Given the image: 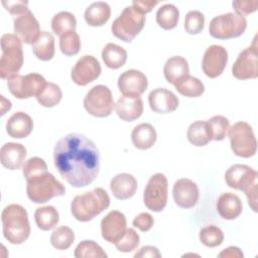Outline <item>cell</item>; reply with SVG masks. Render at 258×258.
<instances>
[{"label":"cell","instance_id":"cell-1","mask_svg":"<svg viewBox=\"0 0 258 258\" xmlns=\"http://www.w3.org/2000/svg\"><path fill=\"white\" fill-rule=\"evenodd\" d=\"M53 162L68 183L74 187H84L98 176L100 153L96 144L87 136L69 133L56 142Z\"/></svg>","mask_w":258,"mask_h":258},{"label":"cell","instance_id":"cell-2","mask_svg":"<svg viewBox=\"0 0 258 258\" xmlns=\"http://www.w3.org/2000/svg\"><path fill=\"white\" fill-rule=\"evenodd\" d=\"M4 238L13 245L24 243L30 235V225L26 210L17 204L5 207L1 213Z\"/></svg>","mask_w":258,"mask_h":258},{"label":"cell","instance_id":"cell-3","mask_svg":"<svg viewBox=\"0 0 258 258\" xmlns=\"http://www.w3.org/2000/svg\"><path fill=\"white\" fill-rule=\"evenodd\" d=\"M110 206V198L102 187L78 195L71 204V213L79 222H89Z\"/></svg>","mask_w":258,"mask_h":258},{"label":"cell","instance_id":"cell-4","mask_svg":"<svg viewBox=\"0 0 258 258\" xmlns=\"http://www.w3.org/2000/svg\"><path fill=\"white\" fill-rule=\"evenodd\" d=\"M257 171L246 164L231 165L225 172V181L228 186L244 191L254 212H257Z\"/></svg>","mask_w":258,"mask_h":258},{"label":"cell","instance_id":"cell-5","mask_svg":"<svg viewBox=\"0 0 258 258\" xmlns=\"http://www.w3.org/2000/svg\"><path fill=\"white\" fill-rule=\"evenodd\" d=\"M1 58H0V77L3 80H9L18 75L23 64L22 42L15 35L5 33L1 36Z\"/></svg>","mask_w":258,"mask_h":258},{"label":"cell","instance_id":"cell-6","mask_svg":"<svg viewBox=\"0 0 258 258\" xmlns=\"http://www.w3.org/2000/svg\"><path fill=\"white\" fill-rule=\"evenodd\" d=\"M26 194L31 202L44 204L54 197L63 196L66 187L53 174L47 171L26 181Z\"/></svg>","mask_w":258,"mask_h":258},{"label":"cell","instance_id":"cell-7","mask_svg":"<svg viewBox=\"0 0 258 258\" xmlns=\"http://www.w3.org/2000/svg\"><path fill=\"white\" fill-rule=\"evenodd\" d=\"M145 15L137 11L132 5L123 9L121 14L113 21L111 31L114 36L131 42L145 25Z\"/></svg>","mask_w":258,"mask_h":258},{"label":"cell","instance_id":"cell-8","mask_svg":"<svg viewBox=\"0 0 258 258\" xmlns=\"http://www.w3.org/2000/svg\"><path fill=\"white\" fill-rule=\"evenodd\" d=\"M247 28V20L236 12L215 16L209 24L211 36L217 39H230L242 35Z\"/></svg>","mask_w":258,"mask_h":258},{"label":"cell","instance_id":"cell-9","mask_svg":"<svg viewBox=\"0 0 258 258\" xmlns=\"http://www.w3.org/2000/svg\"><path fill=\"white\" fill-rule=\"evenodd\" d=\"M231 149L235 155L249 158L255 155L257 150V140L252 127L244 121L233 124L228 131Z\"/></svg>","mask_w":258,"mask_h":258},{"label":"cell","instance_id":"cell-10","mask_svg":"<svg viewBox=\"0 0 258 258\" xmlns=\"http://www.w3.org/2000/svg\"><path fill=\"white\" fill-rule=\"evenodd\" d=\"M84 108L97 118H105L111 115L115 108L111 90L105 85L94 86L84 98Z\"/></svg>","mask_w":258,"mask_h":258},{"label":"cell","instance_id":"cell-11","mask_svg":"<svg viewBox=\"0 0 258 258\" xmlns=\"http://www.w3.org/2000/svg\"><path fill=\"white\" fill-rule=\"evenodd\" d=\"M168 181L166 176L157 172L150 176L143 192V203L152 212H161L167 203Z\"/></svg>","mask_w":258,"mask_h":258},{"label":"cell","instance_id":"cell-12","mask_svg":"<svg viewBox=\"0 0 258 258\" xmlns=\"http://www.w3.org/2000/svg\"><path fill=\"white\" fill-rule=\"evenodd\" d=\"M45 85V79L36 73H30L25 76L17 75L7 81L9 92L17 99L36 97Z\"/></svg>","mask_w":258,"mask_h":258},{"label":"cell","instance_id":"cell-13","mask_svg":"<svg viewBox=\"0 0 258 258\" xmlns=\"http://www.w3.org/2000/svg\"><path fill=\"white\" fill-rule=\"evenodd\" d=\"M232 75L238 80L256 79L258 77V47L256 41L238 54L232 67Z\"/></svg>","mask_w":258,"mask_h":258},{"label":"cell","instance_id":"cell-14","mask_svg":"<svg viewBox=\"0 0 258 258\" xmlns=\"http://www.w3.org/2000/svg\"><path fill=\"white\" fill-rule=\"evenodd\" d=\"M101 71V64L98 59L91 54H85L73 67L71 78L76 85L84 87L98 79Z\"/></svg>","mask_w":258,"mask_h":258},{"label":"cell","instance_id":"cell-15","mask_svg":"<svg viewBox=\"0 0 258 258\" xmlns=\"http://www.w3.org/2000/svg\"><path fill=\"white\" fill-rule=\"evenodd\" d=\"M228 63V51L219 44L210 45L203 56L202 69L205 75L211 79L221 76Z\"/></svg>","mask_w":258,"mask_h":258},{"label":"cell","instance_id":"cell-16","mask_svg":"<svg viewBox=\"0 0 258 258\" xmlns=\"http://www.w3.org/2000/svg\"><path fill=\"white\" fill-rule=\"evenodd\" d=\"M13 23L15 35L23 43L33 44L41 33L37 19L29 10L24 14L14 18Z\"/></svg>","mask_w":258,"mask_h":258},{"label":"cell","instance_id":"cell-17","mask_svg":"<svg viewBox=\"0 0 258 258\" xmlns=\"http://www.w3.org/2000/svg\"><path fill=\"white\" fill-rule=\"evenodd\" d=\"M126 217L119 211H111L101 221V234L105 241L115 244L127 229Z\"/></svg>","mask_w":258,"mask_h":258},{"label":"cell","instance_id":"cell-18","mask_svg":"<svg viewBox=\"0 0 258 258\" xmlns=\"http://www.w3.org/2000/svg\"><path fill=\"white\" fill-rule=\"evenodd\" d=\"M148 87L146 76L138 70H128L118 78V89L123 96H140Z\"/></svg>","mask_w":258,"mask_h":258},{"label":"cell","instance_id":"cell-19","mask_svg":"<svg viewBox=\"0 0 258 258\" xmlns=\"http://www.w3.org/2000/svg\"><path fill=\"white\" fill-rule=\"evenodd\" d=\"M199 196L197 183L189 178H179L173 184V201L179 208L190 209L195 207L199 201Z\"/></svg>","mask_w":258,"mask_h":258},{"label":"cell","instance_id":"cell-20","mask_svg":"<svg viewBox=\"0 0 258 258\" xmlns=\"http://www.w3.org/2000/svg\"><path fill=\"white\" fill-rule=\"evenodd\" d=\"M150 109L158 114H167L175 111L178 107V98L165 88H156L148 95Z\"/></svg>","mask_w":258,"mask_h":258},{"label":"cell","instance_id":"cell-21","mask_svg":"<svg viewBox=\"0 0 258 258\" xmlns=\"http://www.w3.org/2000/svg\"><path fill=\"white\" fill-rule=\"evenodd\" d=\"M118 117L126 122L138 119L143 113V102L140 96H122L115 104Z\"/></svg>","mask_w":258,"mask_h":258},{"label":"cell","instance_id":"cell-22","mask_svg":"<svg viewBox=\"0 0 258 258\" xmlns=\"http://www.w3.org/2000/svg\"><path fill=\"white\" fill-rule=\"evenodd\" d=\"M26 148L24 145L15 142H7L0 150L1 163L5 168L16 170L21 167L26 158Z\"/></svg>","mask_w":258,"mask_h":258},{"label":"cell","instance_id":"cell-23","mask_svg":"<svg viewBox=\"0 0 258 258\" xmlns=\"http://www.w3.org/2000/svg\"><path fill=\"white\" fill-rule=\"evenodd\" d=\"M110 189L116 199L125 201L135 195L137 190V180L130 173H119L111 179Z\"/></svg>","mask_w":258,"mask_h":258},{"label":"cell","instance_id":"cell-24","mask_svg":"<svg viewBox=\"0 0 258 258\" xmlns=\"http://www.w3.org/2000/svg\"><path fill=\"white\" fill-rule=\"evenodd\" d=\"M32 129L33 121L31 117L22 111L12 114L6 122V132L12 138H25L31 133Z\"/></svg>","mask_w":258,"mask_h":258},{"label":"cell","instance_id":"cell-25","mask_svg":"<svg viewBox=\"0 0 258 258\" xmlns=\"http://www.w3.org/2000/svg\"><path fill=\"white\" fill-rule=\"evenodd\" d=\"M217 211L223 219L234 220L242 214L243 205L237 195L233 192H224L217 201Z\"/></svg>","mask_w":258,"mask_h":258},{"label":"cell","instance_id":"cell-26","mask_svg":"<svg viewBox=\"0 0 258 258\" xmlns=\"http://www.w3.org/2000/svg\"><path fill=\"white\" fill-rule=\"evenodd\" d=\"M157 134L154 127L149 123H141L135 126L131 132L133 145L140 150L151 148L156 142Z\"/></svg>","mask_w":258,"mask_h":258},{"label":"cell","instance_id":"cell-27","mask_svg":"<svg viewBox=\"0 0 258 258\" xmlns=\"http://www.w3.org/2000/svg\"><path fill=\"white\" fill-rule=\"evenodd\" d=\"M111 16V8L107 2L97 1L90 4L84 14V18L90 26H102L104 25Z\"/></svg>","mask_w":258,"mask_h":258},{"label":"cell","instance_id":"cell-28","mask_svg":"<svg viewBox=\"0 0 258 258\" xmlns=\"http://www.w3.org/2000/svg\"><path fill=\"white\" fill-rule=\"evenodd\" d=\"M188 73L189 68L187 60L180 55L169 57L163 67L164 78L168 83L172 85H174L182 77L188 75Z\"/></svg>","mask_w":258,"mask_h":258},{"label":"cell","instance_id":"cell-29","mask_svg":"<svg viewBox=\"0 0 258 258\" xmlns=\"http://www.w3.org/2000/svg\"><path fill=\"white\" fill-rule=\"evenodd\" d=\"M102 58L108 68L117 70L125 64L127 60V51L122 46L109 42L102 50Z\"/></svg>","mask_w":258,"mask_h":258},{"label":"cell","instance_id":"cell-30","mask_svg":"<svg viewBox=\"0 0 258 258\" xmlns=\"http://www.w3.org/2000/svg\"><path fill=\"white\" fill-rule=\"evenodd\" d=\"M33 54L40 60H50L54 55V37L48 31H41L37 40L32 44Z\"/></svg>","mask_w":258,"mask_h":258},{"label":"cell","instance_id":"cell-31","mask_svg":"<svg viewBox=\"0 0 258 258\" xmlns=\"http://www.w3.org/2000/svg\"><path fill=\"white\" fill-rule=\"evenodd\" d=\"M186 137L195 146L201 147L207 145L212 140V135L207 121L198 120L192 122L187 128Z\"/></svg>","mask_w":258,"mask_h":258},{"label":"cell","instance_id":"cell-32","mask_svg":"<svg viewBox=\"0 0 258 258\" xmlns=\"http://www.w3.org/2000/svg\"><path fill=\"white\" fill-rule=\"evenodd\" d=\"M174 87L180 95L188 98L200 97L205 92V85L203 82L190 75H186L179 79L174 84Z\"/></svg>","mask_w":258,"mask_h":258},{"label":"cell","instance_id":"cell-33","mask_svg":"<svg viewBox=\"0 0 258 258\" xmlns=\"http://www.w3.org/2000/svg\"><path fill=\"white\" fill-rule=\"evenodd\" d=\"M34 220L36 226L40 230L49 231L57 225L59 221V215L53 206H44L35 210Z\"/></svg>","mask_w":258,"mask_h":258},{"label":"cell","instance_id":"cell-34","mask_svg":"<svg viewBox=\"0 0 258 258\" xmlns=\"http://www.w3.org/2000/svg\"><path fill=\"white\" fill-rule=\"evenodd\" d=\"M178 19L179 10L173 4H164L156 11V22L164 30L174 28L178 23Z\"/></svg>","mask_w":258,"mask_h":258},{"label":"cell","instance_id":"cell-35","mask_svg":"<svg viewBox=\"0 0 258 258\" xmlns=\"http://www.w3.org/2000/svg\"><path fill=\"white\" fill-rule=\"evenodd\" d=\"M76 27L77 19L69 11H60L51 19V29L59 37L70 31H76Z\"/></svg>","mask_w":258,"mask_h":258},{"label":"cell","instance_id":"cell-36","mask_svg":"<svg viewBox=\"0 0 258 258\" xmlns=\"http://www.w3.org/2000/svg\"><path fill=\"white\" fill-rule=\"evenodd\" d=\"M35 98L42 107L51 108L60 102L62 93L58 85L54 83H46V85Z\"/></svg>","mask_w":258,"mask_h":258},{"label":"cell","instance_id":"cell-37","mask_svg":"<svg viewBox=\"0 0 258 258\" xmlns=\"http://www.w3.org/2000/svg\"><path fill=\"white\" fill-rule=\"evenodd\" d=\"M75 241L74 231L68 226L56 228L50 235V244L57 250L69 249Z\"/></svg>","mask_w":258,"mask_h":258},{"label":"cell","instance_id":"cell-38","mask_svg":"<svg viewBox=\"0 0 258 258\" xmlns=\"http://www.w3.org/2000/svg\"><path fill=\"white\" fill-rule=\"evenodd\" d=\"M74 256L76 258H106L107 254L95 241L84 240L76 247Z\"/></svg>","mask_w":258,"mask_h":258},{"label":"cell","instance_id":"cell-39","mask_svg":"<svg viewBox=\"0 0 258 258\" xmlns=\"http://www.w3.org/2000/svg\"><path fill=\"white\" fill-rule=\"evenodd\" d=\"M199 238L203 245L213 248L220 246L223 243L224 233L219 227L215 225H210L201 229Z\"/></svg>","mask_w":258,"mask_h":258},{"label":"cell","instance_id":"cell-40","mask_svg":"<svg viewBox=\"0 0 258 258\" xmlns=\"http://www.w3.org/2000/svg\"><path fill=\"white\" fill-rule=\"evenodd\" d=\"M207 123L210 128L212 140L221 141L225 139L230 128V122L226 117L222 115H216L210 118Z\"/></svg>","mask_w":258,"mask_h":258},{"label":"cell","instance_id":"cell-41","mask_svg":"<svg viewBox=\"0 0 258 258\" xmlns=\"http://www.w3.org/2000/svg\"><path fill=\"white\" fill-rule=\"evenodd\" d=\"M45 172H47V165L45 161L38 156L30 157L24 162L22 167V173L26 181Z\"/></svg>","mask_w":258,"mask_h":258},{"label":"cell","instance_id":"cell-42","mask_svg":"<svg viewBox=\"0 0 258 258\" xmlns=\"http://www.w3.org/2000/svg\"><path fill=\"white\" fill-rule=\"evenodd\" d=\"M81 48L80 35L76 31H70L59 37V49L68 56L76 55Z\"/></svg>","mask_w":258,"mask_h":258},{"label":"cell","instance_id":"cell-43","mask_svg":"<svg viewBox=\"0 0 258 258\" xmlns=\"http://www.w3.org/2000/svg\"><path fill=\"white\" fill-rule=\"evenodd\" d=\"M205 16L199 10H190L184 17V29L188 34H199L204 30Z\"/></svg>","mask_w":258,"mask_h":258},{"label":"cell","instance_id":"cell-44","mask_svg":"<svg viewBox=\"0 0 258 258\" xmlns=\"http://www.w3.org/2000/svg\"><path fill=\"white\" fill-rule=\"evenodd\" d=\"M140 242L139 235L132 228L126 229L124 235L115 243V246L118 251L123 253H129L134 251Z\"/></svg>","mask_w":258,"mask_h":258},{"label":"cell","instance_id":"cell-45","mask_svg":"<svg viewBox=\"0 0 258 258\" xmlns=\"http://www.w3.org/2000/svg\"><path fill=\"white\" fill-rule=\"evenodd\" d=\"M233 8L236 13L245 17V15L251 14L257 10L258 1L257 0H240V1H233L232 3Z\"/></svg>","mask_w":258,"mask_h":258},{"label":"cell","instance_id":"cell-46","mask_svg":"<svg viewBox=\"0 0 258 258\" xmlns=\"http://www.w3.org/2000/svg\"><path fill=\"white\" fill-rule=\"evenodd\" d=\"M2 5L5 9L12 15L19 16L28 11V2L27 1H19V0H2Z\"/></svg>","mask_w":258,"mask_h":258},{"label":"cell","instance_id":"cell-47","mask_svg":"<svg viewBox=\"0 0 258 258\" xmlns=\"http://www.w3.org/2000/svg\"><path fill=\"white\" fill-rule=\"evenodd\" d=\"M132 224L135 228L139 229L141 232H147L152 228L154 224V220L150 214L140 213L134 218Z\"/></svg>","mask_w":258,"mask_h":258},{"label":"cell","instance_id":"cell-48","mask_svg":"<svg viewBox=\"0 0 258 258\" xmlns=\"http://www.w3.org/2000/svg\"><path fill=\"white\" fill-rule=\"evenodd\" d=\"M135 258H160L161 254L154 246H143L134 254Z\"/></svg>","mask_w":258,"mask_h":258},{"label":"cell","instance_id":"cell-49","mask_svg":"<svg viewBox=\"0 0 258 258\" xmlns=\"http://www.w3.org/2000/svg\"><path fill=\"white\" fill-rule=\"evenodd\" d=\"M158 4V1H153V0H134L132 2V6L142 14H146L150 12L154 6Z\"/></svg>","mask_w":258,"mask_h":258},{"label":"cell","instance_id":"cell-50","mask_svg":"<svg viewBox=\"0 0 258 258\" xmlns=\"http://www.w3.org/2000/svg\"><path fill=\"white\" fill-rule=\"evenodd\" d=\"M243 256L244 255L240 250V248L235 246H230L218 254V257H223V258H243Z\"/></svg>","mask_w":258,"mask_h":258},{"label":"cell","instance_id":"cell-51","mask_svg":"<svg viewBox=\"0 0 258 258\" xmlns=\"http://www.w3.org/2000/svg\"><path fill=\"white\" fill-rule=\"evenodd\" d=\"M1 97V115L3 116L6 111H9L11 109V102L9 100H6L4 96Z\"/></svg>","mask_w":258,"mask_h":258}]
</instances>
